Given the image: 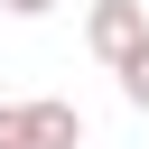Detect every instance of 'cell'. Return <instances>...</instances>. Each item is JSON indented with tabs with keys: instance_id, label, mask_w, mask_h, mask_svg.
Masks as SVG:
<instances>
[{
	"instance_id": "1",
	"label": "cell",
	"mask_w": 149,
	"mask_h": 149,
	"mask_svg": "<svg viewBox=\"0 0 149 149\" xmlns=\"http://www.w3.org/2000/svg\"><path fill=\"white\" fill-rule=\"evenodd\" d=\"M84 37H93V56L121 74L140 47H149V0H93V19H84Z\"/></svg>"
},
{
	"instance_id": "2",
	"label": "cell",
	"mask_w": 149,
	"mask_h": 149,
	"mask_svg": "<svg viewBox=\"0 0 149 149\" xmlns=\"http://www.w3.org/2000/svg\"><path fill=\"white\" fill-rule=\"evenodd\" d=\"M19 149H84V112H74V102H56V93L19 102Z\"/></svg>"
},
{
	"instance_id": "4",
	"label": "cell",
	"mask_w": 149,
	"mask_h": 149,
	"mask_svg": "<svg viewBox=\"0 0 149 149\" xmlns=\"http://www.w3.org/2000/svg\"><path fill=\"white\" fill-rule=\"evenodd\" d=\"M0 9H9V19H47L56 0H0Z\"/></svg>"
},
{
	"instance_id": "6",
	"label": "cell",
	"mask_w": 149,
	"mask_h": 149,
	"mask_svg": "<svg viewBox=\"0 0 149 149\" xmlns=\"http://www.w3.org/2000/svg\"><path fill=\"white\" fill-rule=\"evenodd\" d=\"M84 149H93V140H84Z\"/></svg>"
},
{
	"instance_id": "3",
	"label": "cell",
	"mask_w": 149,
	"mask_h": 149,
	"mask_svg": "<svg viewBox=\"0 0 149 149\" xmlns=\"http://www.w3.org/2000/svg\"><path fill=\"white\" fill-rule=\"evenodd\" d=\"M121 93H130V102H140V112H149V47H140V56H130V65H121Z\"/></svg>"
},
{
	"instance_id": "5",
	"label": "cell",
	"mask_w": 149,
	"mask_h": 149,
	"mask_svg": "<svg viewBox=\"0 0 149 149\" xmlns=\"http://www.w3.org/2000/svg\"><path fill=\"white\" fill-rule=\"evenodd\" d=\"M0 149H19V102H0Z\"/></svg>"
}]
</instances>
